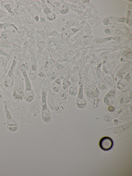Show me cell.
<instances>
[{
	"label": "cell",
	"mask_w": 132,
	"mask_h": 176,
	"mask_svg": "<svg viewBox=\"0 0 132 176\" xmlns=\"http://www.w3.org/2000/svg\"><path fill=\"white\" fill-rule=\"evenodd\" d=\"M30 108L34 113H38L41 111V109L38 102L35 101L32 102L30 105Z\"/></svg>",
	"instance_id": "cell-9"
},
{
	"label": "cell",
	"mask_w": 132,
	"mask_h": 176,
	"mask_svg": "<svg viewBox=\"0 0 132 176\" xmlns=\"http://www.w3.org/2000/svg\"><path fill=\"white\" fill-rule=\"evenodd\" d=\"M103 23L105 25H107L108 24V21L107 19H106L103 20Z\"/></svg>",
	"instance_id": "cell-27"
},
{
	"label": "cell",
	"mask_w": 132,
	"mask_h": 176,
	"mask_svg": "<svg viewBox=\"0 0 132 176\" xmlns=\"http://www.w3.org/2000/svg\"><path fill=\"white\" fill-rule=\"evenodd\" d=\"M113 144L112 139L107 137L102 138L99 142V145L101 148L105 151L110 150L112 147Z\"/></svg>",
	"instance_id": "cell-5"
},
{
	"label": "cell",
	"mask_w": 132,
	"mask_h": 176,
	"mask_svg": "<svg viewBox=\"0 0 132 176\" xmlns=\"http://www.w3.org/2000/svg\"><path fill=\"white\" fill-rule=\"evenodd\" d=\"M70 82L72 83L75 82L76 81V79L75 77L72 76H71L70 78Z\"/></svg>",
	"instance_id": "cell-19"
},
{
	"label": "cell",
	"mask_w": 132,
	"mask_h": 176,
	"mask_svg": "<svg viewBox=\"0 0 132 176\" xmlns=\"http://www.w3.org/2000/svg\"><path fill=\"white\" fill-rule=\"evenodd\" d=\"M16 56L14 55L13 57L12 63L8 71L7 76L4 79L3 81L4 87L7 89L11 88L14 84V69L16 63Z\"/></svg>",
	"instance_id": "cell-3"
},
{
	"label": "cell",
	"mask_w": 132,
	"mask_h": 176,
	"mask_svg": "<svg viewBox=\"0 0 132 176\" xmlns=\"http://www.w3.org/2000/svg\"><path fill=\"white\" fill-rule=\"evenodd\" d=\"M131 97V94H130V93L128 94L123 95L120 98L119 100L118 103L119 105H124L127 103L130 99Z\"/></svg>",
	"instance_id": "cell-10"
},
{
	"label": "cell",
	"mask_w": 132,
	"mask_h": 176,
	"mask_svg": "<svg viewBox=\"0 0 132 176\" xmlns=\"http://www.w3.org/2000/svg\"><path fill=\"white\" fill-rule=\"evenodd\" d=\"M0 56L5 57L8 60L11 59V56L10 55L3 49L0 47Z\"/></svg>",
	"instance_id": "cell-13"
},
{
	"label": "cell",
	"mask_w": 132,
	"mask_h": 176,
	"mask_svg": "<svg viewBox=\"0 0 132 176\" xmlns=\"http://www.w3.org/2000/svg\"><path fill=\"white\" fill-rule=\"evenodd\" d=\"M108 52V51H106V52H104L103 53H102L101 55V56L102 57V56H103L106 54Z\"/></svg>",
	"instance_id": "cell-32"
},
{
	"label": "cell",
	"mask_w": 132,
	"mask_h": 176,
	"mask_svg": "<svg viewBox=\"0 0 132 176\" xmlns=\"http://www.w3.org/2000/svg\"><path fill=\"white\" fill-rule=\"evenodd\" d=\"M28 44V42H24L23 45V47H25Z\"/></svg>",
	"instance_id": "cell-31"
},
{
	"label": "cell",
	"mask_w": 132,
	"mask_h": 176,
	"mask_svg": "<svg viewBox=\"0 0 132 176\" xmlns=\"http://www.w3.org/2000/svg\"><path fill=\"white\" fill-rule=\"evenodd\" d=\"M3 103L4 113L6 118L7 129L11 132H15L18 129V124L13 118L10 112L8 107L7 101L6 100H4L3 101Z\"/></svg>",
	"instance_id": "cell-2"
},
{
	"label": "cell",
	"mask_w": 132,
	"mask_h": 176,
	"mask_svg": "<svg viewBox=\"0 0 132 176\" xmlns=\"http://www.w3.org/2000/svg\"><path fill=\"white\" fill-rule=\"evenodd\" d=\"M29 76L30 79L32 80H35L36 78V76L35 75L31 73H29Z\"/></svg>",
	"instance_id": "cell-16"
},
{
	"label": "cell",
	"mask_w": 132,
	"mask_h": 176,
	"mask_svg": "<svg viewBox=\"0 0 132 176\" xmlns=\"http://www.w3.org/2000/svg\"><path fill=\"white\" fill-rule=\"evenodd\" d=\"M38 76L40 77H43L45 76V74L42 72H39L38 74Z\"/></svg>",
	"instance_id": "cell-18"
},
{
	"label": "cell",
	"mask_w": 132,
	"mask_h": 176,
	"mask_svg": "<svg viewBox=\"0 0 132 176\" xmlns=\"http://www.w3.org/2000/svg\"><path fill=\"white\" fill-rule=\"evenodd\" d=\"M36 65H33L32 67V70L33 71H35L36 70Z\"/></svg>",
	"instance_id": "cell-29"
},
{
	"label": "cell",
	"mask_w": 132,
	"mask_h": 176,
	"mask_svg": "<svg viewBox=\"0 0 132 176\" xmlns=\"http://www.w3.org/2000/svg\"><path fill=\"white\" fill-rule=\"evenodd\" d=\"M48 18L49 20H53L55 18V15L54 14L52 15L50 17H48Z\"/></svg>",
	"instance_id": "cell-21"
},
{
	"label": "cell",
	"mask_w": 132,
	"mask_h": 176,
	"mask_svg": "<svg viewBox=\"0 0 132 176\" xmlns=\"http://www.w3.org/2000/svg\"><path fill=\"white\" fill-rule=\"evenodd\" d=\"M4 97V94L3 92L0 90V100L2 99Z\"/></svg>",
	"instance_id": "cell-23"
},
{
	"label": "cell",
	"mask_w": 132,
	"mask_h": 176,
	"mask_svg": "<svg viewBox=\"0 0 132 176\" xmlns=\"http://www.w3.org/2000/svg\"><path fill=\"white\" fill-rule=\"evenodd\" d=\"M121 55L126 59L131 60V50L129 48H126L121 51Z\"/></svg>",
	"instance_id": "cell-11"
},
{
	"label": "cell",
	"mask_w": 132,
	"mask_h": 176,
	"mask_svg": "<svg viewBox=\"0 0 132 176\" xmlns=\"http://www.w3.org/2000/svg\"><path fill=\"white\" fill-rule=\"evenodd\" d=\"M44 12L45 13L47 14L48 13H50L51 12V11L48 8H46L45 9Z\"/></svg>",
	"instance_id": "cell-26"
},
{
	"label": "cell",
	"mask_w": 132,
	"mask_h": 176,
	"mask_svg": "<svg viewBox=\"0 0 132 176\" xmlns=\"http://www.w3.org/2000/svg\"><path fill=\"white\" fill-rule=\"evenodd\" d=\"M68 11V6L66 5H64L62 9L60 11V12L62 14H65L67 13Z\"/></svg>",
	"instance_id": "cell-15"
},
{
	"label": "cell",
	"mask_w": 132,
	"mask_h": 176,
	"mask_svg": "<svg viewBox=\"0 0 132 176\" xmlns=\"http://www.w3.org/2000/svg\"><path fill=\"white\" fill-rule=\"evenodd\" d=\"M55 82L58 84H60V80L59 79H57L55 81Z\"/></svg>",
	"instance_id": "cell-30"
},
{
	"label": "cell",
	"mask_w": 132,
	"mask_h": 176,
	"mask_svg": "<svg viewBox=\"0 0 132 176\" xmlns=\"http://www.w3.org/2000/svg\"><path fill=\"white\" fill-rule=\"evenodd\" d=\"M20 68L21 69L24 70H27L28 68V67L24 63L22 64Z\"/></svg>",
	"instance_id": "cell-17"
},
{
	"label": "cell",
	"mask_w": 132,
	"mask_h": 176,
	"mask_svg": "<svg viewBox=\"0 0 132 176\" xmlns=\"http://www.w3.org/2000/svg\"><path fill=\"white\" fill-rule=\"evenodd\" d=\"M56 78V75L54 74H52L50 75V79L52 80H54Z\"/></svg>",
	"instance_id": "cell-22"
},
{
	"label": "cell",
	"mask_w": 132,
	"mask_h": 176,
	"mask_svg": "<svg viewBox=\"0 0 132 176\" xmlns=\"http://www.w3.org/2000/svg\"><path fill=\"white\" fill-rule=\"evenodd\" d=\"M4 13H5V12L2 9V7L0 6V13L3 14Z\"/></svg>",
	"instance_id": "cell-28"
},
{
	"label": "cell",
	"mask_w": 132,
	"mask_h": 176,
	"mask_svg": "<svg viewBox=\"0 0 132 176\" xmlns=\"http://www.w3.org/2000/svg\"><path fill=\"white\" fill-rule=\"evenodd\" d=\"M35 19L36 21H37L38 19V17H36L35 18Z\"/></svg>",
	"instance_id": "cell-35"
},
{
	"label": "cell",
	"mask_w": 132,
	"mask_h": 176,
	"mask_svg": "<svg viewBox=\"0 0 132 176\" xmlns=\"http://www.w3.org/2000/svg\"><path fill=\"white\" fill-rule=\"evenodd\" d=\"M116 91L115 88L114 87L110 90L105 95L103 101L105 105L109 106L113 104L115 100Z\"/></svg>",
	"instance_id": "cell-6"
},
{
	"label": "cell",
	"mask_w": 132,
	"mask_h": 176,
	"mask_svg": "<svg viewBox=\"0 0 132 176\" xmlns=\"http://www.w3.org/2000/svg\"><path fill=\"white\" fill-rule=\"evenodd\" d=\"M1 68L0 67V72H1Z\"/></svg>",
	"instance_id": "cell-36"
},
{
	"label": "cell",
	"mask_w": 132,
	"mask_h": 176,
	"mask_svg": "<svg viewBox=\"0 0 132 176\" xmlns=\"http://www.w3.org/2000/svg\"><path fill=\"white\" fill-rule=\"evenodd\" d=\"M53 90L55 92L57 93L59 91V89L58 87H54L53 88Z\"/></svg>",
	"instance_id": "cell-20"
},
{
	"label": "cell",
	"mask_w": 132,
	"mask_h": 176,
	"mask_svg": "<svg viewBox=\"0 0 132 176\" xmlns=\"http://www.w3.org/2000/svg\"><path fill=\"white\" fill-rule=\"evenodd\" d=\"M0 36L3 40L9 43V40L10 39L11 37L10 34H9L8 33L5 31L2 32Z\"/></svg>",
	"instance_id": "cell-12"
},
{
	"label": "cell",
	"mask_w": 132,
	"mask_h": 176,
	"mask_svg": "<svg viewBox=\"0 0 132 176\" xmlns=\"http://www.w3.org/2000/svg\"><path fill=\"white\" fill-rule=\"evenodd\" d=\"M124 19L123 18L120 19L118 20V21L120 22H123L124 21Z\"/></svg>",
	"instance_id": "cell-33"
},
{
	"label": "cell",
	"mask_w": 132,
	"mask_h": 176,
	"mask_svg": "<svg viewBox=\"0 0 132 176\" xmlns=\"http://www.w3.org/2000/svg\"><path fill=\"white\" fill-rule=\"evenodd\" d=\"M64 67V66L62 65H59L57 66V68L59 69H61Z\"/></svg>",
	"instance_id": "cell-25"
},
{
	"label": "cell",
	"mask_w": 132,
	"mask_h": 176,
	"mask_svg": "<svg viewBox=\"0 0 132 176\" xmlns=\"http://www.w3.org/2000/svg\"><path fill=\"white\" fill-rule=\"evenodd\" d=\"M42 118L43 121L46 123H48L52 120V116L46 103V92L43 91L42 98Z\"/></svg>",
	"instance_id": "cell-4"
},
{
	"label": "cell",
	"mask_w": 132,
	"mask_h": 176,
	"mask_svg": "<svg viewBox=\"0 0 132 176\" xmlns=\"http://www.w3.org/2000/svg\"><path fill=\"white\" fill-rule=\"evenodd\" d=\"M14 75V84L12 95L15 101H21L24 99V89L18 74V67L15 68Z\"/></svg>",
	"instance_id": "cell-1"
},
{
	"label": "cell",
	"mask_w": 132,
	"mask_h": 176,
	"mask_svg": "<svg viewBox=\"0 0 132 176\" xmlns=\"http://www.w3.org/2000/svg\"><path fill=\"white\" fill-rule=\"evenodd\" d=\"M69 82L67 78H66L63 81L62 87L64 90H66L69 85Z\"/></svg>",
	"instance_id": "cell-14"
},
{
	"label": "cell",
	"mask_w": 132,
	"mask_h": 176,
	"mask_svg": "<svg viewBox=\"0 0 132 176\" xmlns=\"http://www.w3.org/2000/svg\"><path fill=\"white\" fill-rule=\"evenodd\" d=\"M114 108L112 106H110L108 108V110L109 111L111 112H112L114 110Z\"/></svg>",
	"instance_id": "cell-24"
},
{
	"label": "cell",
	"mask_w": 132,
	"mask_h": 176,
	"mask_svg": "<svg viewBox=\"0 0 132 176\" xmlns=\"http://www.w3.org/2000/svg\"><path fill=\"white\" fill-rule=\"evenodd\" d=\"M0 1V3L3 7L5 9L8 13L12 16H14L15 14L12 10L11 5L10 3L5 1Z\"/></svg>",
	"instance_id": "cell-8"
},
{
	"label": "cell",
	"mask_w": 132,
	"mask_h": 176,
	"mask_svg": "<svg viewBox=\"0 0 132 176\" xmlns=\"http://www.w3.org/2000/svg\"><path fill=\"white\" fill-rule=\"evenodd\" d=\"M22 74L24 78L25 92L24 94V99L28 95V93L31 90V86L30 82L27 75L25 71H23Z\"/></svg>",
	"instance_id": "cell-7"
},
{
	"label": "cell",
	"mask_w": 132,
	"mask_h": 176,
	"mask_svg": "<svg viewBox=\"0 0 132 176\" xmlns=\"http://www.w3.org/2000/svg\"><path fill=\"white\" fill-rule=\"evenodd\" d=\"M105 32L106 33L108 34L109 33L110 31L108 29H106L105 30Z\"/></svg>",
	"instance_id": "cell-34"
}]
</instances>
